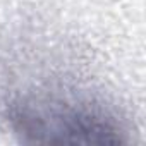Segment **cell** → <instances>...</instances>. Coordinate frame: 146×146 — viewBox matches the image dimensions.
I'll list each match as a JSON object with an SVG mask.
<instances>
[{
  "mask_svg": "<svg viewBox=\"0 0 146 146\" xmlns=\"http://www.w3.org/2000/svg\"><path fill=\"white\" fill-rule=\"evenodd\" d=\"M5 117L23 137L48 144H119L125 141L122 122L90 102H36L17 98Z\"/></svg>",
  "mask_w": 146,
  "mask_h": 146,
  "instance_id": "6da1fadb",
  "label": "cell"
}]
</instances>
